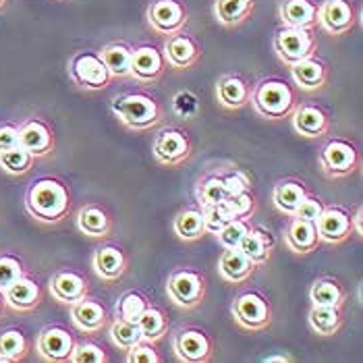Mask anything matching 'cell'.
Segmentation results:
<instances>
[{
  "label": "cell",
  "mask_w": 363,
  "mask_h": 363,
  "mask_svg": "<svg viewBox=\"0 0 363 363\" xmlns=\"http://www.w3.org/2000/svg\"><path fill=\"white\" fill-rule=\"evenodd\" d=\"M69 208V194L67 189L52 179L38 181L28 194V210L40 220H58L65 216Z\"/></svg>",
  "instance_id": "cell-1"
},
{
  "label": "cell",
  "mask_w": 363,
  "mask_h": 363,
  "mask_svg": "<svg viewBox=\"0 0 363 363\" xmlns=\"http://www.w3.org/2000/svg\"><path fill=\"white\" fill-rule=\"evenodd\" d=\"M112 112L116 118L131 129H147L158 123V104L143 94H127L112 100Z\"/></svg>",
  "instance_id": "cell-2"
},
{
  "label": "cell",
  "mask_w": 363,
  "mask_h": 363,
  "mask_svg": "<svg viewBox=\"0 0 363 363\" xmlns=\"http://www.w3.org/2000/svg\"><path fill=\"white\" fill-rule=\"evenodd\" d=\"M252 102L259 114L268 118H282L293 106V91L279 79H268L255 87Z\"/></svg>",
  "instance_id": "cell-3"
},
{
  "label": "cell",
  "mask_w": 363,
  "mask_h": 363,
  "mask_svg": "<svg viewBox=\"0 0 363 363\" xmlns=\"http://www.w3.org/2000/svg\"><path fill=\"white\" fill-rule=\"evenodd\" d=\"M274 46H277V52H279L280 58L284 62L293 65L297 60L313 56L315 40H313L309 28H282L277 33Z\"/></svg>",
  "instance_id": "cell-4"
},
{
  "label": "cell",
  "mask_w": 363,
  "mask_h": 363,
  "mask_svg": "<svg viewBox=\"0 0 363 363\" xmlns=\"http://www.w3.org/2000/svg\"><path fill=\"white\" fill-rule=\"evenodd\" d=\"M147 23L162 35H172L187 23V9L179 0H154L147 6Z\"/></svg>",
  "instance_id": "cell-5"
},
{
  "label": "cell",
  "mask_w": 363,
  "mask_h": 363,
  "mask_svg": "<svg viewBox=\"0 0 363 363\" xmlns=\"http://www.w3.org/2000/svg\"><path fill=\"white\" fill-rule=\"evenodd\" d=\"M315 21L326 29L328 33L340 35L345 31H349L353 21H355V11L353 4L349 0H324L318 6V15Z\"/></svg>",
  "instance_id": "cell-6"
},
{
  "label": "cell",
  "mask_w": 363,
  "mask_h": 363,
  "mask_svg": "<svg viewBox=\"0 0 363 363\" xmlns=\"http://www.w3.org/2000/svg\"><path fill=\"white\" fill-rule=\"evenodd\" d=\"M233 315L235 320L247 328V330H259L270 322V309L268 303L255 295V293H245L233 303Z\"/></svg>",
  "instance_id": "cell-7"
},
{
  "label": "cell",
  "mask_w": 363,
  "mask_h": 363,
  "mask_svg": "<svg viewBox=\"0 0 363 363\" xmlns=\"http://www.w3.org/2000/svg\"><path fill=\"white\" fill-rule=\"evenodd\" d=\"M71 75L77 84L91 87V89L104 87L111 77L100 55H94V52H82L75 56L71 60Z\"/></svg>",
  "instance_id": "cell-8"
},
{
  "label": "cell",
  "mask_w": 363,
  "mask_h": 363,
  "mask_svg": "<svg viewBox=\"0 0 363 363\" xmlns=\"http://www.w3.org/2000/svg\"><path fill=\"white\" fill-rule=\"evenodd\" d=\"M168 295L170 299L181 306V308H194L199 303L201 299V293H203V282L197 277L196 272H189V270H181V272H174L167 284Z\"/></svg>",
  "instance_id": "cell-9"
},
{
  "label": "cell",
  "mask_w": 363,
  "mask_h": 363,
  "mask_svg": "<svg viewBox=\"0 0 363 363\" xmlns=\"http://www.w3.org/2000/svg\"><path fill=\"white\" fill-rule=\"evenodd\" d=\"M320 162H322L324 172H328L330 177H342V174H349L357 164V154L351 143L336 140L330 141L322 150Z\"/></svg>",
  "instance_id": "cell-10"
},
{
  "label": "cell",
  "mask_w": 363,
  "mask_h": 363,
  "mask_svg": "<svg viewBox=\"0 0 363 363\" xmlns=\"http://www.w3.org/2000/svg\"><path fill=\"white\" fill-rule=\"evenodd\" d=\"M197 56H199V46L191 35H187L183 31L168 35L167 44H164V58L170 67L187 69L196 62Z\"/></svg>",
  "instance_id": "cell-11"
},
{
  "label": "cell",
  "mask_w": 363,
  "mask_h": 363,
  "mask_svg": "<svg viewBox=\"0 0 363 363\" xmlns=\"http://www.w3.org/2000/svg\"><path fill=\"white\" fill-rule=\"evenodd\" d=\"M315 228H318L320 241H326V243L342 241L353 230L351 228V218L338 208L322 210V214L315 218Z\"/></svg>",
  "instance_id": "cell-12"
},
{
  "label": "cell",
  "mask_w": 363,
  "mask_h": 363,
  "mask_svg": "<svg viewBox=\"0 0 363 363\" xmlns=\"http://www.w3.org/2000/svg\"><path fill=\"white\" fill-rule=\"evenodd\" d=\"M189 154V141L174 129L162 131L154 141V156L164 164H177Z\"/></svg>",
  "instance_id": "cell-13"
},
{
  "label": "cell",
  "mask_w": 363,
  "mask_h": 363,
  "mask_svg": "<svg viewBox=\"0 0 363 363\" xmlns=\"http://www.w3.org/2000/svg\"><path fill=\"white\" fill-rule=\"evenodd\" d=\"M164 56L154 46H140L131 52V75L141 82L156 79L162 71Z\"/></svg>",
  "instance_id": "cell-14"
},
{
  "label": "cell",
  "mask_w": 363,
  "mask_h": 363,
  "mask_svg": "<svg viewBox=\"0 0 363 363\" xmlns=\"http://www.w3.org/2000/svg\"><path fill=\"white\" fill-rule=\"evenodd\" d=\"M318 6L311 0H284L279 9V17L284 28H311L315 26Z\"/></svg>",
  "instance_id": "cell-15"
},
{
  "label": "cell",
  "mask_w": 363,
  "mask_h": 363,
  "mask_svg": "<svg viewBox=\"0 0 363 363\" xmlns=\"http://www.w3.org/2000/svg\"><path fill=\"white\" fill-rule=\"evenodd\" d=\"M73 338L62 328H46L38 338V349L40 353L50 359V362H62L69 359L73 353Z\"/></svg>",
  "instance_id": "cell-16"
},
{
  "label": "cell",
  "mask_w": 363,
  "mask_h": 363,
  "mask_svg": "<svg viewBox=\"0 0 363 363\" xmlns=\"http://www.w3.org/2000/svg\"><path fill=\"white\" fill-rule=\"evenodd\" d=\"M19 145L28 150L33 158L48 154V150L52 147V133L42 121H28L19 129Z\"/></svg>",
  "instance_id": "cell-17"
},
{
  "label": "cell",
  "mask_w": 363,
  "mask_h": 363,
  "mask_svg": "<svg viewBox=\"0 0 363 363\" xmlns=\"http://www.w3.org/2000/svg\"><path fill=\"white\" fill-rule=\"evenodd\" d=\"M253 268H255V264L239 247L224 250L223 255H220V262H218V272L228 282L245 280L253 272Z\"/></svg>",
  "instance_id": "cell-18"
},
{
  "label": "cell",
  "mask_w": 363,
  "mask_h": 363,
  "mask_svg": "<svg viewBox=\"0 0 363 363\" xmlns=\"http://www.w3.org/2000/svg\"><path fill=\"white\" fill-rule=\"evenodd\" d=\"M320 237H318V228L313 220H303V218H295L286 228V245L297 253H308L315 250Z\"/></svg>",
  "instance_id": "cell-19"
},
{
  "label": "cell",
  "mask_w": 363,
  "mask_h": 363,
  "mask_svg": "<svg viewBox=\"0 0 363 363\" xmlns=\"http://www.w3.org/2000/svg\"><path fill=\"white\" fill-rule=\"evenodd\" d=\"M50 291L58 301L62 303H75L79 299H84L87 293V284L85 280L75 274V272H58L52 282H50Z\"/></svg>",
  "instance_id": "cell-20"
},
{
  "label": "cell",
  "mask_w": 363,
  "mask_h": 363,
  "mask_svg": "<svg viewBox=\"0 0 363 363\" xmlns=\"http://www.w3.org/2000/svg\"><path fill=\"white\" fill-rule=\"evenodd\" d=\"M291 75H293V82L301 89H315L326 79V67L313 56H308L291 65Z\"/></svg>",
  "instance_id": "cell-21"
},
{
  "label": "cell",
  "mask_w": 363,
  "mask_h": 363,
  "mask_svg": "<svg viewBox=\"0 0 363 363\" xmlns=\"http://www.w3.org/2000/svg\"><path fill=\"white\" fill-rule=\"evenodd\" d=\"M2 297L6 299V303L13 309L26 311V309H31L38 306V301H40V289H38V284H35L33 280L21 277V279L15 280V282L2 293Z\"/></svg>",
  "instance_id": "cell-22"
},
{
  "label": "cell",
  "mask_w": 363,
  "mask_h": 363,
  "mask_svg": "<svg viewBox=\"0 0 363 363\" xmlns=\"http://www.w3.org/2000/svg\"><path fill=\"white\" fill-rule=\"evenodd\" d=\"M71 318L75 322V326L84 333H94L98 328H102L104 320H106V311L102 306H98L96 301H87V299H79L75 303H71Z\"/></svg>",
  "instance_id": "cell-23"
},
{
  "label": "cell",
  "mask_w": 363,
  "mask_h": 363,
  "mask_svg": "<svg viewBox=\"0 0 363 363\" xmlns=\"http://www.w3.org/2000/svg\"><path fill=\"white\" fill-rule=\"evenodd\" d=\"M293 127L297 133H301L306 138H320L328 129V118L315 106H301L295 111Z\"/></svg>",
  "instance_id": "cell-24"
},
{
  "label": "cell",
  "mask_w": 363,
  "mask_h": 363,
  "mask_svg": "<svg viewBox=\"0 0 363 363\" xmlns=\"http://www.w3.org/2000/svg\"><path fill=\"white\" fill-rule=\"evenodd\" d=\"M174 349H177L179 357L185 359V362H201L210 353V342H208L206 336L197 333V330H185V333L177 336Z\"/></svg>",
  "instance_id": "cell-25"
},
{
  "label": "cell",
  "mask_w": 363,
  "mask_h": 363,
  "mask_svg": "<svg viewBox=\"0 0 363 363\" xmlns=\"http://www.w3.org/2000/svg\"><path fill=\"white\" fill-rule=\"evenodd\" d=\"M131 52L133 50L123 42H114V44L104 46L100 52V58H102L108 75H114V77L131 75Z\"/></svg>",
  "instance_id": "cell-26"
},
{
  "label": "cell",
  "mask_w": 363,
  "mask_h": 363,
  "mask_svg": "<svg viewBox=\"0 0 363 363\" xmlns=\"http://www.w3.org/2000/svg\"><path fill=\"white\" fill-rule=\"evenodd\" d=\"M253 11V0H216L214 2V17L218 23L226 28L239 26L245 21Z\"/></svg>",
  "instance_id": "cell-27"
},
{
  "label": "cell",
  "mask_w": 363,
  "mask_h": 363,
  "mask_svg": "<svg viewBox=\"0 0 363 363\" xmlns=\"http://www.w3.org/2000/svg\"><path fill=\"white\" fill-rule=\"evenodd\" d=\"M94 268L102 279H118L125 272V255L116 247H102L94 255Z\"/></svg>",
  "instance_id": "cell-28"
},
{
  "label": "cell",
  "mask_w": 363,
  "mask_h": 363,
  "mask_svg": "<svg viewBox=\"0 0 363 363\" xmlns=\"http://www.w3.org/2000/svg\"><path fill=\"white\" fill-rule=\"evenodd\" d=\"M241 252L245 253L253 264H264L270 255V247H272V241L266 233L262 230H247L245 237L241 239V243L237 245Z\"/></svg>",
  "instance_id": "cell-29"
},
{
  "label": "cell",
  "mask_w": 363,
  "mask_h": 363,
  "mask_svg": "<svg viewBox=\"0 0 363 363\" xmlns=\"http://www.w3.org/2000/svg\"><path fill=\"white\" fill-rule=\"evenodd\" d=\"M216 91H218V100L223 102V106H226V108H239L250 98V91H247L245 82L239 79V77H233V75L220 79Z\"/></svg>",
  "instance_id": "cell-30"
},
{
  "label": "cell",
  "mask_w": 363,
  "mask_h": 363,
  "mask_svg": "<svg viewBox=\"0 0 363 363\" xmlns=\"http://www.w3.org/2000/svg\"><path fill=\"white\" fill-rule=\"evenodd\" d=\"M309 326L318 335H335L340 326V311L333 306H313L309 311Z\"/></svg>",
  "instance_id": "cell-31"
},
{
  "label": "cell",
  "mask_w": 363,
  "mask_h": 363,
  "mask_svg": "<svg viewBox=\"0 0 363 363\" xmlns=\"http://www.w3.org/2000/svg\"><path fill=\"white\" fill-rule=\"evenodd\" d=\"M77 226H79V230L85 233V235H89V237H104L106 233H108V216L100 210V208H94V206H89V208H84L82 212H79V216H77Z\"/></svg>",
  "instance_id": "cell-32"
},
{
  "label": "cell",
  "mask_w": 363,
  "mask_h": 363,
  "mask_svg": "<svg viewBox=\"0 0 363 363\" xmlns=\"http://www.w3.org/2000/svg\"><path fill=\"white\" fill-rule=\"evenodd\" d=\"M174 233L185 239V241H194L199 239L203 233H206V226H203V216L199 210H185L177 216L174 220Z\"/></svg>",
  "instance_id": "cell-33"
},
{
  "label": "cell",
  "mask_w": 363,
  "mask_h": 363,
  "mask_svg": "<svg viewBox=\"0 0 363 363\" xmlns=\"http://www.w3.org/2000/svg\"><path fill=\"white\" fill-rule=\"evenodd\" d=\"M303 197H306V191H303L301 185H297V183H280L274 189L272 199H274V203H277L280 212L293 216V212L297 210V206L301 203Z\"/></svg>",
  "instance_id": "cell-34"
},
{
  "label": "cell",
  "mask_w": 363,
  "mask_h": 363,
  "mask_svg": "<svg viewBox=\"0 0 363 363\" xmlns=\"http://www.w3.org/2000/svg\"><path fill=\"white\" fill-rule=\"evenodd\" d=\"M31 162H33V156L29 154L28 150H23L21 145H15L11 150L0 152V167L4 168L6 172H11V174L28 172Z\"/></svg>",
  "instance_id": "cell-35"
},
{
  "label": "cell",
  "mask_w": 363,
  "mask_h": 363,
  "mask_svg": "<svg viewBox=\"0 0 363 363\" xmlns=\"http://www.w3.org/2000/svg\"><path fill=\"white\" fill-rule=\"evenodd\" d=\"M309 299H311L313 306H333V308H338L340 299H342V293H340V289L336 286L335 282L318 280V282H313V286L309 291Z\"/></svg>",
  "instance_id": "cell-36"
},
{
  "label": "cell",
  "mask_w": 363,
  "mask_h": 363,
  "mask_svg": "<svg viewBox=\"0 0 363 363\" xmlns=\"http://www.w3.org/2000/svg\"><path fill=\"white\" fill-rule=\"evenodd\" d=\"M111 335L112 340L123 349H129V347H133L140 340H143L138 322H127V320H121V318H116V322L112 324Z\"/></svg>",
  "instance_id": "cell-37"
},
{
  "label": "cell",
  "mask_w": 363,
  "mask_h": 363,
  "mask_svg": "<svg viewBox=\"0 0 363 363\" xmlns=\"http://www.w3.org/2000/svg\"><path fill=\"white\" fill-rule=\"evenodd\" d=\"M26 353V338L19 330L0 333V362H15Z\"/></svg>",
  "instance_id": "cell-38"
},
{
  "label": "cell",
  "mask_w": 363,
  "mask_h": 363,
  "mask_svg": "<svg viewBox=\"0 0 363 363\" xmlns=\"http://www.w3.org/2000/svg\"><path fill=\"white\" fill-rule=\"evenodd\" d=\"M138 326H140L141 335H143V340H150V338L162 336L164 328H167V320H164L162 311L154 308H145L140 315V320H138Z\"/></svg>",
  "instance_id": "cell-39"
},
{
  "label": "cell",
  "mask_w": 363,
  "mask_h": 363,
  "mask_svg": "<svg viewBox=\"0 0 363 363\" xmlns=\"http://www.w3.org/2000/svg\"><path fill=\"white\" fill-rule=\"evenodd\" d=\"M201 216H203V226H206V233H218L224 224L228 220H233L228 208L224 206V201L220 203H212V206H201Z\"/></svg>",
  "instance_id": "cell-40"
},
{
  "label": "cell",
  "mask_w": 363,
  "mask_h": 363,
  "mask_svg": "<svg viewBox=\"0 0 363 363\" xmlns=\"http://www.w3.org/2000/svg\"><path fill=\"white\" fill-rule=\"evenodd\" d=\"M145 308H147V303L140 293H127L121 297V301L116 306V315L127 322H138Z\"/></svg>",
  "instance_id": "cell-41"
},
{
  "label": "cell",
  "mask_w": 363,
  "mask_h": 363,
  "mask_svg": "<svg viewBox=\"0 0 363 363\" xmlns=\"http://www.w3.org/2000/svg\"><path fill=\"white\" fill-rule=\"evenodd\" d=\"M247 230L250 228H247V224H245L243 218H233V220H228L216 233V237H218V241H220V245H223L224 250H230V247H237L241 243V239L245 237Z\"/></svg>",
  "instance_id": "cell-42"
},
{
  "label": "cell",
  "mask_w": 363,
  "mask_h": 363,
  "mask_svg": "<svg viewBox=\"0 0 363 363\" xmlns=\"http://www.w3.org/2000/svg\"><path fill=\"white\" fill-rule=\"evenodd\" d=\"M199 203L201 206H212V203H220L226 199V189H224V183L223 179H218V177H212V179H208L203 185H201V189H199Z\"/></svg>",
  "instance_id": "cell-43"
},
{
  "label": "cell",
  "mask_w": 363,
  "mask_h": 363,
  "mask_svg": "<svg viewBox=\"0 0 363 363\" xmlns=\"http://www.w3.org/2000/svg\"><path fill=\"white\" fill-rule=\"evenodd\" d=\"M23 277V270H21V264L15 259V257H0V293H4L15 280H19Z\"/></svg>",
  "instance_id": "cell-44"
},
{
  "label": "cell",
  "mask_w": 363,
  "mask_h": 363,
  "mask_svg": "<svg viewBox=\"0 0 363 363\" xmlns=\"http://www.w3.org/2000/svg\"><path fill=\"white\" fill-rule=\"evenodd\" d=\"M69 359L73 363H102L106 359V355L102 353L100 347H96L91 342H82V345L73 347V353Z\"/></svg>",
  "instance_id": "cell-45"
},
{
  "label": "cell",
  "mask_w": 363,
  "mask_h": 363,
  "mask_svg": "<svg viewBox=\"0 0 363 363\" xmlns=\"http://www.w3.org/2000/svg\"><path fill=\"white\" fill-rule=\"evenodd\" d=\"M224 206L228 208L233 218H245L253 210V197L250 196V191H245V194H239V196L226 197Z\"/></svg>",
  "instance_id": "cell-46"
},
{
  "label": "cell",
  "mask_w": 363,
  "mask_h": 363,
  "mask_svg": "<svg viewBox=\"0 0 363 363\" xmlns=\"http://www.w3.org/2000/svg\"><path fill=\"white\" fill-rule=\"evenodd\" d=\"M197 108H199V102H197V98L191 91H179V94H174V98H172V111H174V114L187 118V116H194Z\"/></svg>",
  "instance_id": "cell-47"
},
{
  "label": "cell",
  "mask_w": 363,
  "mask_h": 363,
  "mask_svg": "<svg viewBox=\"0 0 363 363\" xmlns=\"http://www.w3.org/2000/svg\"><path fill=\"white\" fill-rule=\"evenodd\" d=\"M129 362L131 363H156L158 362V355H156V349L147 342V340H140L138 345L129 347Z\"/></svg>",
  "instance_id": "cell-48"
},
{
  "label": "cell",
  "mask_w": 363,
  "mask_h": 363,
  "mask_svg": "<svg viewBox=\"0 0 363 363\" xmlns=\"http://www.w3.org/2000/svg\"><path fill=\"white\" fill-rule=\"evenodd\" d=\"M322 210H324V208H322V203H320L315 197L306 196L301 199V203L297 206V210L293 212V216H295V218H303V220H313V223H315V218L322 214Z\"/></svg>",
  "instance_id": "cell-49"
},
{
  "label": "cell",
  "mask_w": 363,
  "mask_h": 363,
  "mask_svg": "<svg viewBox=\"0 0 363 363\" xmlns=\"http://www.w3.org/2000/svg\"><path fill=\"white\" fill-rule=\"evenodd\" d=\"M223 183L224 189H226V197L239 196V194L250 191V181H247V177L243 172H233V174L224 177Z\"/></svg>",
  "instance_id": "cell-50"
},
{
  "label": "cell",
  "mask_w": 363,
  "mask_h": 363,
  "mask_svg": "<svg viewBox=\"0 0 363 363\" xmlns=\"http://www.w3.org/2000/svg\"><path fill=\"white\" fill-rule=\"evenodd\" d=\"M15 145H19V129L11 125H2L0 127V152L11 150Z\"/></svg>",
  "instance_id": "cell-51"
},
{
  "label": "cell",
  "mask_w": 363,
  "mask_h": 363,
  "mask_svg": "<svg viewBox=\"0 0 363 363\" xmlns=\"http://www.w3.org/2000/svg\"><path fill=\"white\" fill-rule=\"evenodd\" d=\"M362 218H363V210L362 208H357V214H355V218L351 220V228L357 233V235H362L363 228H362Z\"/></svg>",
  "instance_id": "cell-52"
},
{
  "label": "cell",
  "mask_w": 363,
  "mask_h": 363,
  "mask_svg": "<svg viewBox=\"0 0 363 363\" xmlns=\"http://www.w3.org/2000/svg\"><path fill=\"white\" fill-rule=\"evenodd\" d=\"M289 357H266V362H286Z\"/></svg>",
  "instance_id": "cell-53"
},
{
  "label": "cell",
  "mask_w": 363,
  "mask_h": 363,
  "mask_svg": "<svg viewBox=\"0 0 363 363\" xmlns=\"http://www.w3.org/2000/svg\"><path fill=\"white\" fill-rule=\"evenodd\" d=\"M0 309H2V293H0Z\"/></svg>",
  "instance_id": "cell-54"
},
{
  "label": "cell",
  "mask_w": 363,
  "mask_h": 363,
  "mask_svg": "<svg viewBox=\"0 0 363 363\" xmlns=\"http://www.w3.org/2000/svg\"><path fill=\"white\" fill-rule=\"evenodd\" d=\"M2 4H4V0H0V6H2Z\"/></svg>",
  "instance_id": "cell-55"
}]
</instances>
